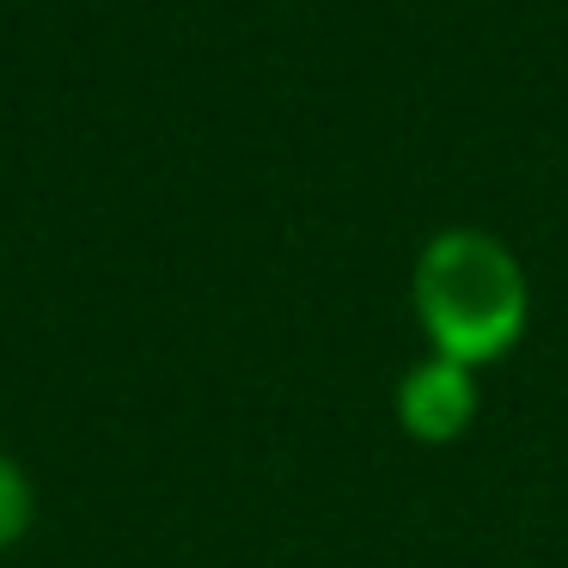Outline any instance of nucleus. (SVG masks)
<instances>
[{
    "label": "nucleus",
    "instance_id": "nucleus-2",
    "mask_svg": "<svg viewBox=\"0 0 568 568\" xmlns=\"http://www.w3.org/2000/svg\"><path fill=\"white\" fill-rule=\"evenodd\" d=\"M392 416H397V434L416 446H458L483 416V373L440 361V355L409 361L397 373Z\"/></svg>",
    "mask_w": 568,
    "mask_h": 568
},
{
    "label": "nucleus",
    "instance_id": "nucleus-3",
    "mask_svg": "<svg viewBox=\"0 0 568 568\" xmlns=\"http://www.w3.org/2000/svg\"><path fill=\"white\" fill-rule=\"evenodd\" d=\"M31 526H38V483H31V470L0 446V556L19 550V544L31 538Z\"/></svg>",
    "mask_w": 568,
    "mask_h": 568
},
{
    "label": "nucleus",
    "instance_id": "nucleus-1",
    "mask_svg": "<svg viewBox=\"0 0 568 568\" xmlns=\"http://www.w3.org/2000/svg\"><path fill=\"white\" fill-rule=\"evenodd\" d=\"M409 312L428 355L489 373L531 331V275L519 251L489 226H440L416 251Z\"/></svg>",
    "mask_w": 568,
    "mask_h": 568
}]
</instances>
